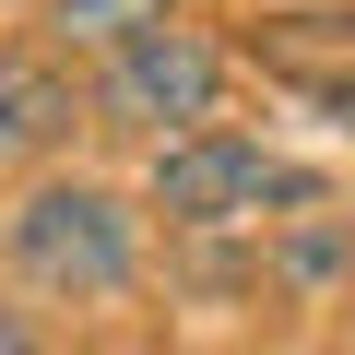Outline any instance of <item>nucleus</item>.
<instances>
[{
  "instance_id": "6",
  "label": "nucleus",
  "mask_w": 355,
  "mask_h": 355,
  "mask_svg": "<svg viewBox=\"0 0 355 355\" xmlns=\"http://www.w3.org/2000/svg\"><path fill=\"white\" fill-rule=\"evenodd\" d=\"M308 95H320V107H331V130H343V142H355V60H343V71H320V83H308Z\"/></svg>"
},
{
  "instance_id": "4",
  "label": "nucleus",
  "mask_w": 355,
  "mask_h": 355,
  "mask_svg": "<svg viewBox=\"0 0 355 355\" xmlns=\"http://www.w3.org/2000/svg\"><path fill=\"white\" fill-rule=\"evenodd\" d=\"M71 119H83V83H71L60 60H0V166L60 154Z\"/></svg>"
},
{
  "instance_id": "3",
  "label": "nucleus",
  "mask_w": 355,
  "mask_h": 355,
  "mask_svg": "<svg viewBox=\"0 0 355 355\" xmlns=\"http://www.w3.org/2000/svg\"><path fill=\"white\" fill-rule=\"evenodd\" d=\"M225 107V48L202 36V24H142L130 48H107L95 60V95H83V119H107V130H142V142H178V130H202Z\"/></svg>"
},
{
  "instance_id": "5",
  "label": "nucleus",
  "mask_w": 355,
  "mask_h": 355,
  "mask_svg": "<svg viewBox=\"0 0 355 355\" xmlns=\"http://www.w3.org/2000/svg\"><path fill=\"white\" fill-rule=\"evenodd\" d=\"M178 0H48V48H71V60H107V48H130L142 24H166Z\"/></svg>"
},
{
  "instance_id": "1",
  "label": "nucleus",
  "mask_w": 355,
  "mask_h": 355,
  "mask_svg": "<svg viewBox=\"0 0 355 355\" xmlns=\"http://www.w3.org/2000/svg\"><path fill=\"white\" fill-rule=\"evenodd\" d=\"M142 202H154L166 225H190V237H225V225H284V214H320L331 190H320L308 166H284L272 142H249V130L202 119V130L154 142V178H142Z\"/></svg>"
},
{
  "instance_id": "2",
  "label": "nucleus",
  "mask_w": 355,
  "mask_h": 355,
  "mask_svg": "<svg viewBox=\"0 0 355 355\" xmlns=\"http://www.w3.org/2000/svg\"><path fill=\"white\" fill-rule=\"evenodd\" d=\"M0 249H12V272L36 296H119L142 272L130 202L95 190V178H36V190L12 202V225H0Z\"/></svg>"
}]
</instances>
